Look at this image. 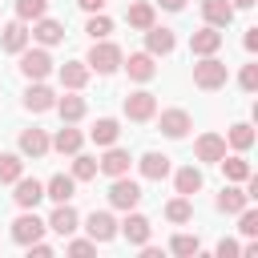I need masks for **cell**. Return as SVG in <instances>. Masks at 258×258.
Listing matches in <instances>:
<instances>
[{
    "label": "cell",
    "mask_w": 258,
    "mask_h": 258,
    "mask_svg": "<svg viewBox=\"0 0 258 258\" xmlns=\"http://www.w3.org/2000/svg\"><path fill=\"white\" fill-rule=\"evenodd\" d=\"M226 141L238 149V153H246L250 145H254V129L246 125V121H238V125H230V133H226Z\"/></svg>",
    "instance_id": "35"
},
{
    "label": "cell",
    "mask_w": 258,
    "mask_h": 258,
    "mask_svg": "<svg viewBox=\"0 0 258 258\" xmlns=\"http://www.w3.org/2000/svg\"><path fill=\"white\" fill-rule=\"evenodd\" d=\"M89 77H93V73H89L85 60H64V64H60V85L73 89V93H81V89L89 85Z\"/></svg>",
    "instance_id": "20"
},
{
    "label": "cell",
    "mask_w": 258,
    "mask_h": 258,
    "mask_svg": "<svg viewBox=\"0 0 258 258\" xmlns=\"http://www.w3.org/2000/svg\"><path fill=\"white\" fill-rule=\"evenodd\" d=\"M238 85H242L246 93H258V64H242V73H238Z\"/></svg>",
    "instance_id": "39"
},
{
    "label": "cell",
    "mask_w": 258,
    "mask_h": 258,
    "mask_svg": "<svg viewBox=\"0 0 258 258\" xmlns=\"http://www.w3.org/2000/svg\"><path fill=\"white\" fill-rule=\"evenodd\" d=\"M16 56H20V73H24L28 81H44V77L52 73V56H48L44 44H40V48H20Z\"/></svg>",
    "instance_id": "3"
},
{
    "label": "cell",
    "mask_w": 258,
    "mask_h": 258,
    "mask_svg": "<svg viewBox=\"0 0 258 258\" xmlns=\"http://www.w3.org/2000/svg\"><path fill=\"white\" fill-rule=\"evenodd\" d=\"M157 129H161L169 141H181V137L194 129V117H189L185 109H165V113L157 117Z\"/></svg>",
    "instance_id": "6"
},
{
    "label": "cell",
    "mask_w": 258,
    "mask_h": 258,
    "mask_svg": "<svg viewBox=\"0 0 258 258\" xmlns=\"http://www.w3.org/2000/svg\"><path fill=\"white\" fill-rule=\"evenodd\" d=\"M121 69L129 73V81H141V85L157 77V64H153L149 52H129V60H121Z\"/></svg>",
    "instance_id": "17"
},
{
    "label": "cell",
    "mask_w": 258,
    "mask_h": 258,
    "mask_svg": "<svg viewBox=\"0 0 258 258\" xmlns=\"http://www.w3.org/2000/svg\"><path fill=\"white\" fill-rule=\"evenodd\" d=\"M44 8H48V0H16V20H40L44 16Z\"/></svg>",
    "instance_id": "37"
},
{
    "label": "cell",
    "mask_w": 258,
    "mask_h": 258,
    "mask_svg": "<svg viewBox=\"0 0 258 258\" xmlns=\"http://www.w3.org/2000/svg\"><path fill=\"white\" fill-rule=\"evenodd\" d=\"M129 165H133L129 149H121V145H105V157L97 161V173H105V177H121V173H129Z\"/></svg>",
    "instance_id": "7"
},
{
    "label": "cell",
    "mask_w": 258,
    "mask_h": 258,
    "mask_svg": "<svg viewBox=\"0 0 258 258\" xmlns=\"http://www.w3.org/2000/svg\"><path fill=\"white\" fill-rule=\"evenodd\" d=\"M242 44H246V52H258V28H246V40Z\"/></svg>",
    "instance_id": "43"
},
{
    "label": "cell",
    "mask_w": 258,
    "mask_h": 258,
    "mask_svg": "<svg viewBox=\"0 0 258 258\" xmlns=\"http://www.w3.org/2000/svg\"><path fill=\"white\" fill-rule=\"evenodd\" d=\"M222 214H242L246 206H250V194L246 189H238V181L234 185H222V194H218V202H214Z\"/></svg>",
    "instance_id": "23"
},
{
    "label": "cell",
    "mask_w": 258,
    "mask_h": 258,
    "mask_svg": "<svg viewBox=\"0 0 258 258\" xmlns=\"http://www.w3.org/2000/svg\"><path fill=\"white\" fill-rule=\"evenodd\" d=\"M234 4L230 0H202V16H206V24H214V28H226L230 20H234Z\"/></svg>",
    "instance_id": "24"
},
{
    "label": "cell",
    "mask_w": 258,
    "mask_h": 258,
    "mask_svg": "<svg viewBox=\"0 0 258 258\" xmlns=\"http://www.w3.org/2000/svg\"><path fill=\"white\" fill-rule=\"evenodd\" d=\"M141 198H145V194H141V185H137L129 173L113 177V185H109V206H113V210H133Z\"/></svg>",
    "instance_id": "4"
},
{
    "label": "cell",
    "mask_w": 258,
    "mask_h": 258,
    "mask_svg": "<svg viewBox=\"0 0 258 258\" xmlns=\"http://www.w3.org/2000/svg\"><path fill=\"white\" fill-rule=\"evenodd\" d=\"M222 40H226V36H222L214 24H206V28H198V32L189 36V52H194V56H214V52L222 48Z\"/></svg>",
    "instance_id": "14"
},
{
    "label": "cell",
    "mask_w": 258,
    "mask_h": 258,
    "mask_svg": "<svg viewBox=\"0 0 258 258\" xmlns=\"http://www.w3.org/2000/svg\"><path fill=\"white\" fill-rule=\"evenodd\" d=\"M157 4H161L165 12H181V8H185V0H157Z\"/></svg>",
    "instance_id": "45"
},
{
    "label": "cell",
    "mask_w": 258,
    "mask_h": 258,
    "mask_svg": "<svg viewBox=\"0 0 258 258\" xmlns=\"http://www.w3.org/2000/svg\"><path fill=\"white\" fill-rule=\"evenodd\" d=\"M234 254H242V246H238L234 238H222V242H218V258H234Z\"/></svg>",
    "instance_id": "42"
},
{
    "label": "cell",
    "mask_w": 258,
    "mask_h": 258,
    "mask_svg": "<svg viewBox=\"0 0 258 258\" xmlns=\"http://www.w3.org/2000/svg\"><path fill=\"white\" fill-rule=\"evenodd\" d=\"M12 185H16L12 202H16L20 210H36V202L44 198V181H36V177H24V173H20V177H16Z\"/></svg>",
    "instance_id": "10"
},
{
    "label": "cell",
    "mask_w": 258,
    "mask_h": 258,
    "mask_svg": "<svg viewBox=\"0 0 258 258\" xmlns=\"http://www.w3.org/2000/svg\"><path fill=\"white\" fill-rule=\"evenodd\" d=\"M137 169H141V177H149V181H161V177H169V157L165 153H157V149H149V153H141V161H137Z\"/></svg>",
    "instance_id": "19"
},
{
    "label": "cell",
    "mask_w": 258,
    "mask_h": 258,
    "mask_svg": "<svg viewBox=\"0 0 258 258\" xmlns=\"http://www.w3.org/2000/svg\"><path fill=\"white\" fill-rule=\"evenodd\" d=\"M48 145H52L56 153H77V149L85 145V133H81V129H73V125L64 121V125L56 129V137H48Z\"/></svg>",
    "instance_id": "27"
},
{
    "label": "cell",
    "mask_w": 258,
    "mask_h": 258,
    "mask_svg": "<svg viewBox=\"0 0 258 258\" xmlns=\"http://www.w3.org/2000/svg\"><path fill=\"white\" fill-rule=\"evenodd\" d=\"M153 16H157V8H153L149 0H137V4H129V8H125L129 28H137V32H145V28L153 24Z\"/></svg>",
    "instance_id": "28"
},
{
    "label": "cell",
    "mask_w": 258,
    "mask_h": 258,
    "mask_svg": "<svg viewBox=\"0 0 258 258\" xmlns=\"http://www.w3.org/2000/svg\"><path fill=\"white\" fill-rule=\"evenodd\" d=\"M73 194H77L73 173H52V177L44 181V198H52L56 206H60V202H73Z\"/></svg>",
    "instance_id": "22"
},
{
    "label": "cell",
    "mask_w": 258,
    "mask_h": 258,
    "mask_svg": "<svg viewBox=\"0 0 258 258\" xmlns=\"http://www.w3.org/2000/svg\"><path fill=\"white\" fill-rule=\"evenodd\" d=\"M85 32H89L93 40H105V36L113 32V20H109L105 12H89V24H85Z\"/></svg>",
    "instance_id": "36"
},
{
    "label": "cell",
    "mask_w": 258,
    "mask_h": 258,
    "mask_svg": "<svg viewBox=\"0 0 258 258\" xmlns=\"http://www.w3.org/2000/svg\"><path fill=\"white\" fill-rule=\"evenodd\" d=\"M226 81H230V69H226L218 56H202V60L194 64V85H198V89L214 93V89H222Z\"/></svg>",
    "instance_id": "2"
},
{
    "label": "cell",
    "mask_w": 258,
    "mask_h": 258,
    "mask_svg": "<svg viewBox=\"0 0 258 258\" xmlns=\"http://www.w3.org/2000/svg\"><path fill=\"white\" fill-rule=\"evenodd\" d=\"M165 218H169V222H173V226H185V222H189V218H194V202H189V198H181V194H177V198H173V202H165Z\"/></svg>",
    "instance_id": "32"
},
{
    "label": "cell",
    "mask_w": 258,
    "mask_h": 258,
    "mask_svg": "<svg viewBox=\"0 0 258 258\" xmlns=\"http://www.w3.org/2000/svg\"><path fill=\"white\" fill-rule=\"evenodd\" d=\"M173 48H177V36L169 28H161V24H149L145 28V52L149 56H169Z\"/></svg>",
    "instance_id": "9"
},
{
    "label": "cell",
    "mask_w": 258,
    "mask_h": 258,
    "mask_svg": "<svg viewBox=\"0 0 258 258\" xmlns=\"http://www.w3.org/2000/svg\"><path fill=\"white\" fill-rule=\"evenodd\" d=\"M52 105H56V93H52L48 85L32 81V85L24 89V109H28V113H48Z\"/></svg>",
    "instance_id": "18"
},
{
    "label": "cell",
    "mask_w": 258,
    "mask_h": 258,
    "mask_svg": "<svg viewBox=\"0 0 258 258\" xmlns=\"http://www.w3.org/2000/svg\"><path fill=\"white\" fill-rule=\"evenodd\" d=\"M117 234H125L133 246H145V242H149V234H153V226H149V218H145V214L125 210V222L117 226Z\"/></svg>",
    "instance_id": "13"
},
{
    "label": "cell",
    "mask_w": 258,
    "mask_h": 258,
    "mask_svg": "<svg viewBox=\"0 0 258 258\" xmlns=\"http://www.w3.org/2000/svg\"><path fill=\"white\" fill-rule=\"evenodd\" d=\"M85 230H89L93 242H113V238H117V222H113L109 210H93V214L85 218Z\"/></svg>",
    "instance_id": "12"
},
{
    "label": "cell",
    "mask_w": 258,
    "mask_h": 258,
    "mask_svg": "<svg viewBox=\"0 0 258 258\" xmlns=\"http://www.w3.org/2000/svg\"><path fill=\"white\" fill-rule=\"evenodd\" d=\"M169 250H173V254H181V258H189V254H198V250H202V238H198V234H177V238L169 242Z\"/></svg>",
    "instance_id": "38"
},
{
    "label": "cell",
    "mask_w": 258,
    "mask_h": 258,
    "mask_svg": "<svg viewBox=\"0 0 258 258\" xmlns=\"http://www.w3.org/2000/svg\"><path fill=\"white\" fill-rule=\"evenodd\" d=\"M238 230H242L246 238H254V234H258V210H250V206H246V210H242V218H238Z\"/></svg>",
    "instance_id": "40"
},
{
    "label": "cell",
    "mask_w": 258,
    "mask_h": 258,
    "mask_svg": "<svg viewBox=\"0 0 258 258\" xmlns=\"http://www.w3.org/2000/svg\"><path fill=\"white\" fill-rule=\"evenodd\" d=\"M52 109H56V113H60V121H69V125H73V121H81V117L89 113V105H85V97H77L73 89H69L64 97H56V105H52Z\"/></svg>",
    "instance_id": "26"
},
{
    "label": "cell",
    "mask_w": 258,
    "mask_h": 258,
    "mask_svg": "<svg viewBox=\"0 0 258 258\" xmlns=\"http://www.w3.org/2000/svg\"><path fill=\"white\" fill-rule=\"evenodd\" d=\"M44 226H48L52 234H60V238H73V234H77V226H81V214H77V210H73L69 202H60V206L52 210V218H48Z\"/></svg>",
    "instance_id": "11"
},
{
    "label": "cell",
    "mask_w": 258,
    "mask_h": 258,
    "mask_svg": "<svg viewBox=\"0 0 258 258\" xmlns=\"http://www.w3.org/2000/svg\"><path fill=\"white\" fill-rule=\"evenodd\" d=\"M194 153H198V161L218 165V161L226 157V137H222V133H202V137L194 141Z\"/></svg>",
    "instance_id": "15"
},
{
    "label": "cell",
    "mask_w": 258,
    "mask_h": 258,
    "mask_svg": "<svg viewBox=\"0 0 258 258\" xmlns=\"http://www.w3.org/2000/svg\"><path fill=\"white\" fill-rule=\"evenodd\" d=\"M89 137H93L97 145H117V137H121V125H117V117H97V125L89 129Z\"/></svg>",
    "instance_id": "30"
},
{
    "label": "cell",
    "mask_w": 258,
    "mask_h": 258,
    "mask_svg": "<svg viewBox=\"0 0 258 258\" xmlns=\"http://www.w3.org/2000/svg\"><path fill=\"white\" fill-rule=\"evenodd\" d=\"M44 222L32 214V210H24L16 222H12V242H20V246H28V242H36V238H44Z\"/></svg>",
    "instance_id": "8"
},
{
    "label": "cell",
    "mask_w": 258,
    "mask_h": 258,
    "mask_svg": "<svg viewBox=\"0 0 258 258\" xmlns=\"http://www.w3.org/2000/svg\"><path fill=\"white\" fill-rule=\"evenodd\" d=\"M77 4H81L85 12H101V8H105V0H77Z\"/></svg>",
    "instance_id": "44"
},
{
    "label": "cell",
    "mask_w": 258,
    "mask_h": 258,
    "mask_svg": "<svg viewBox=\"0 0 258 258\" xmlns=\"http://www.w3.org/2000/svg\"><path fill=\"white\" fill-rule=\"evenodd\" d=\"M16 145H20V157H44V153L52 149V145H48V133H44V129H24Z\"/></svg>",
    "instance_id": "21"
},
{
    "label": "cell",
    "mask_w": 258,
    "mask_h": 258,
    "mask_svg": "<svg viewBox=\"0 0 258 258\" xmlns=\"http://www.w3.org/2000/svg\"><path fill=\"white\" fill-rule=\"evenodd\" d=\"M230 4H234V8H254L258 0H230Z\"/></svg>",
    "instance_id": "46"
},
{
    "label": "cell",
    "mask_w": 258,
    "mask_h": 258,
    "mask_svg": "<svg viewBox=\"0 0 258 258\" xmlns=\"http://www.w3.org/2000/svg\"><path fill=\"white\" fill-rule=\"evenodd\" d=\"M20 173H24V157H20V153H0V181L12 185Z\"/></svg>",
    "instance_id": "34"
},
{
    "label": "cell",
    "mask_w": 258,
    "mask_h": 258,
    "mask_svg": "<svg viewBox=\"0 0 258 258\" xmlns=\"http://www.w3.org/2000/svg\"><path fill=\"white\" fill-rule=\"evenodd\" d=\"M121 60H125V52H121L113 40H93V48H89V56H85L89 73H101V77L117 73V69H121Z\"/></svg>",
    "instance_id": "1"
},
{
    "label": "cell",
    "mask_w": 258,
    "mask_h": 258,
    "mask_svg": "<svg viewBox=\"0 0 258 258\" xmlns=\"http://www.w3.org/2000/svg\"><path fill=\"white\" fill-rule=\"evenodd\" d=\"M97 177V157H89V153H73V181H93Z\"/></svg>",
    "instance_id": "33"
},
{
    "label": "cell",
    "mask_w": 258,
    "mask_h": 258,
    "mask_svg": "<svg viewBox=\"0 0 258 258\" xmlns=\"http://www.w3.org/2000/svg\"><path fill=\"white\" fill-rule=\"evenodd\" d=\"M125 117H129V121H153V117H157V97H153L149 89L129 93V97H125Z\"/></svg>",
    "instance_id": "5"
},
{
    "label": "cell",
    "mask_w": 258,
    "mask_h": 258,
    "mask_svg": "<svg viewBox=\"0 0 258 258\" xmlns=\"http://www.w3.org/2000/svg\"><path fill=\"white\" fill-rule=\"evenodd\" d=\"M64 250H69V254H93V250H97V242H93V238H73Z\"/></svg>",
    "instance_id": "41"
},
{
    "label": "cell",
    "mask_w": 258,
    "mask_h": 258,
    "mask_svg": "<svg viewBox=\"0 0 258 258\" xmlns=\"http://www.w3.org/2000/svg\"><path fill=\"white\" fill-rule=\"evenodd\" d=\"M36 44H44V48H52V44H60L64 40V24L60 20H48V16H40V20H32V32H28Z\"/></svg>",
    "instance_id": "16"
},
{
    "label": "cell",
    "mask_w": 258,
    "mask_h": 258,
    "mask_svg": "<svg viewBox=\"0 0 258 258\" xmlns=\"http://www.w3.org/2000/svg\"><path fill=\"white\" fill-rule=\"evenodd\" d=\"M218 165H222L226 181H246V177H250V161H246L242 153H234V157H222Z\"/></svg>",
    "instance_id": "31"
},
{
    "label": "cell",
    "mask_w": 258,
    "mask_h": 258,
    "mask_svg": "<svg viewBox=\"0 0 258 258\" xmlns=\"http://www.w3.org/2000/svg\"><path fill=\"white\" fill-rule=\"evenodd\" d=\"M173 185H177L181 198H194V194L202 189V169H198V165H181V169L173 173Z\"/></svg>",
    "instance_id": "29"
},
{
    "label": "cell",
    "mask_w": 258,
    "mask_h": 258,
    "mask_svg": "<svg viewBox=\"0 0 258 258\" xmlns=\"http://www.w3.org/2000/svg\"><path fill=\"white\" fill-rule=\"evenodd\" d=\"M0 48H4V52H20V48H28V24H24V20L4 24V32H0Z\"/></svg>",
    "instance_id": "25"
}]
</instances>
